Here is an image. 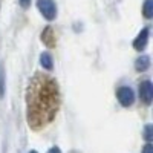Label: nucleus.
Segmentation results:
<instances>
[{"label":"nucleus","instance_id":"obj_15","mask_svg":"<svg viewBox=\"0 0 153 153\" xmlns=\"http://www.w3.org/2000/svg\"><path fill=\"white\" fill-rule=\"evenodd\" d=\"M29 153H38V152H35V150H31V152H29Z\"/></svg>","mask_w":153,"mask_h":153},{"label":"nucleus","instance_id":"obj_10","mask_svg":"<svg viewBox=\"0 0 153 153\" xmlns=\"http://www.w3.org/2000/svg\"><path fill=\"white\" fill-rule=\"evenodd\" d=\"M143 11H144V17L146 19H152L153 17V0H146Z\"/></svg>","mask_w":153,"mask_h":153},{"label":"nucleus","instance_id":"obj_14","mask_svg":"<svg viewBox=\"0 0 153 153\" xmlns=\"http://www.w3.org/2000/svg\"><path fill=\"white\" fill-rule=\"evenodd\" d=\"M48 153H61V150H60L58 147H52V149H49Z\"/></svg>","mask_w":153,"mask_h":153},{"label":"nucleus","instance_id":"obj_13","mask_svg":"<svg viewBox=\"0 0 153 153\" xmlns=\"http://www.w3.org/2000/svg\"><path fill=\"white\" fill-rule=\"evenodd\" d=\"M143 153H153V147H152V144H150V143H147V144L144 146Z\"/></svg>","mask_w":153,"mask_h":153},{"label":"nucleus","instance_id":"obj_12","mask_svg":"<svg viewBox=\"0 0 153 153\" xmlns=\"http://www.w3.org/2000/svg\"><path fill=\"white\" fill-rule=\"evenodd\" d=\"M19 3H20V6H22V8L26 9V8H29V6H31V0H19Z\"/></svg>","mask_w":153,"mask_h":153},{"label":"nucleus","instance_id":"obj_5","mask_svg":"<svg viewBox=\"0 0 153 153\" xmlns=\"http://www.w3.org/2000/svg\"><path fill=\"white\" fill-rule=\"evenodd\" d=\"M149 34H150L149 28L141 29V32L138 34V37L135 38V42H133V48L136 51H143L147 46V43H149Z\"/></svg>","mask_w":153,"mask_h":153},{"label":"nucleus","instance_id":"obj_8","mask_svg":"<svg viewBox=\"0 0 153 153\" xmlns=\"http://www.w3.org/2000/svg\"><path fill=\"white\" fill-rule=\"evenodd\" d=\"M40 65H42V68H43V69H46V71H51V69L54 68L52 57H51V54H49V52H43V54L40 55Z\"/></svg>","mask_w":153,"mask_h":153},{"label":"nucleus","instance_id":"obj_11","mask_svg":"<svg viewBox=\"0 0 153 153\" xmlns=\"http://www.w3.org/2000/svg\"><path fill=\"white\" fill-rule=\"evenodd\" d=\"M144 138H146L147 143H150L152 139H153V126L152 124H147L144 127Z\"/></svg>","mask_w":153,"mask_h":153},{"label":"nucleus","instance_id":"obj_6","mask_svg":"<svg viewBox=\"0 0 153 153\" xmlns=\"http://www.w3.org/2000/svg\"><path fill=\"white\" fill-rule=\"evenodd\" d=\"M42 42H43L48 48L55 46V34H54L52 28H46V29L42 32Z\"/></svg>","mask_w":153,"mask_h":153},{"label":"nucleus","instance_id":"obj_1","mask_svg":"<svg viewBox=\"0 0 153 153\" xmlns=\"http://www.w3.org/2000/svg\"><path fill=\"white\" fill-rule=\"evenodd\" d=\"M58 109V87L51 76L35 75L28 87V121L38 129L54 118Z\"/></svg>","mask_w":153,"mask_h":153},{"label":"nucleus","instance_id":"obj_4","mask_svg":"<svg viewBox=\"0 0 153 153\" xmlns=\"http://www.w3.org/2000/svg\"><path fill=\"white\" fill-rule=\"evenodd\" d=\"M139 97H141V101L144 104L150 106L153 101V86L150 81H143L139 84Z\"/></svg>","mask_w":153,"mask_h":153},{"label":"nucleus","instance_id":"obj_9","mask_svg":"<svg viewBox=\"0 0 153 153\" xmlns=\"http://www.w3.org/2000/svg\"><path fill=\"white\" fill-rule=\"evenodd\" d=\"M5 91H6V78H5V68L0 63V98L5 97Z\"/></svg>","mask_w":153,"mask_h":153},{"label":"nucleus","instance_id":"obj_2","mask_svg":"<svg viewBox=\"0 0 153 153\" xmlns=\"http://www.w3.org/2000/svg\"><path fill=\"white\" fill-rule=\"evenodd\" d=\"M37 8L46 20H54L57 17V5L54 0H37Z\"/></svg>","mask_w":153,"mask_h":153},{"label":"nucleus","instance_id":"obj_7","mask_svg":"<svg viewBox=\"0 0 153 153\" xmlns=\"http://www.w3.org/2000/svg\"><path fill=\"white\" fill-rule=\"evenodd\" d=\"M149 68H150V57H149V55H143V57L136 58V61H135V69H136L138 72H146Z\"/></svg>","mask_w":153,"mask_h":153},{"label":"nucleus","instance_id":"obj_3","mask_svg":"<svg viewBox=\"0 0 153 153\" xmlns=\"http://www.w3.org/2000/svg\"><path fill=\"white\" fill-rule=\"evenodd\" d=\"M117 97H118V101L123 107H130L133 103H135V92L129 86H123L117 91Z\"/></svg>","mask_w":153,"mask_h":153}]
</instances>
